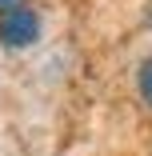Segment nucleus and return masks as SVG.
I'll return each mask as SVG.
<instances>
[{
	"mask_svg": "<svg viewBox=\"0 0 152 156\" xmlns=\"http://www.w3.org/2000/svg\"><path fill=\"white\" fill-rule=\"evenodd\" d=\"M40 40V16L36 8L16 4L8 12H0V44L4 48H32Z\"/></svg>",
	"mask_w": 152,
	"mask_h": 156,
	"instance_id": "f257e3e1",
	"label": "nucleus"
},
{
	"mask_svg": "<svg viewBox=\"0 0 152 156\" xmlns=\"http://www.w3.org/2000/svg\"><path fill=\"white\" fill-rule=\"evenodd\" d=\"M140 96H144V104L152 108V56L140 64Z\"/></svg>",
	"mask_w": 152,
	"mask_h": 156,
	"instance_id": "f03ea898",
	"label": "nucleus"
},
{
	"mask_svg": "<svg viewBox=\"0 0 152 156\" xmlns=\"http://www.w3.org/2000/svg\"><path fill=\"white\" fill-rule=\"evenodd\" d=\"M16 4H24V0H0V12H8V8H16Z\"/></svg>",
	"mask_w": 152,
	"mask_h": 156,
	"instance_id": "7ed1b4c3",
	"label": "nucleus"
},
{
	"mask_svg": "<svg viewBox=\"0 0 152 156\" xmlns=\"http://www.w3.org/2000/svg\"><path fill=\"white\" fill-rule=\"evenodd\" d=\"M148 24H152V8H148Z\"/></svg>",
	"mask_w": 152,
	"mask_h": 156,
	"instance_id": "20e7f679",
	"label": "nucleus"
}]
</instances>
